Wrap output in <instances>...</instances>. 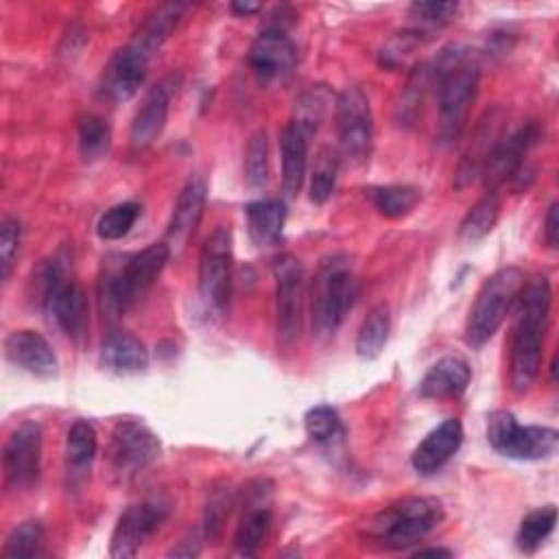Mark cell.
Here are the masks:
<instances>
[{
  "instance_id": "obj_13",
  "label": "cell",
  "mask_w": 559,
  "mask_h": 559,
  "mask_svg": "<svg viewBox=\"0 0 559 559\" xmlns=\"http://www.w3.org/2000/svg\"><path fill=\"white\" fill-rule=\"evenodd\" d=\"M44 430L37 421H22L11 430L2 448L4 485L11 491H24L35 485L41 469Z\"/></svg>"
},
{
  "instance_id": "obj_45",
  "label": "cell",
  "mask_w": 559,
  "mask_h": 559,
  "mask_svg": "<svg viewBox=\"0 0 559 559\" xmlns=\"http://www.w3.org/2000/svg\"><path fill=\"white\" fill-rule=\"evenodd\" d=\"M260 9H262V4H258V2H231V11L238 15H249Z\"/></svg>"
},
{
  "instance_id": "obj_8",
  "label": "cell",
  "mask_w": 559,
  "mask_h": 559,
  "mask_svg": "<svg viewBox=\"0 0 559 559\" xmlns=\"http://www.w3.org/2000/svg\"><path fill=\"white\" fill-rule=\"evenodd\" d=\"M487 439L496 452L515 461H542L557 452L559 435L550 426H522L509 411L487 417Z\"/></svg>"
},
{
  "instance_id": "obj_26",
  "label": "cell",
  "mask_w": 559,
  "mask_h": 559,
  "mask_svg": "<svg viewBox=\"0 0 559 559\" xmlns=\"http://www.w3.org/2000/svg\"><path fill=\"white\" fill-rule=\"evenodd\" d=\"M308 142L310 133L304 131L293 120L280 133V155H282V188L288 197H297L308 166Z\"/></svg>"
},
{
  "instance_id": "obj_31",
  "label": "cell",
  "mask_w": 559,
  "mask_h": 559,
  "mask_svg": "<svg viewBox=\"0 0 559 559\" xmlns=\"http://www.w3.org/2000/svg\"><path fill=\"white\" fill-rule=\"evenodd\" d=\"M46 528L39 520L17 524L4 539L2 559H35L44 552Z\"/></svg>"
},
{
  "instance_id": "obj_41",
  "label": "cell",
  "mask_w": 559,
  "mask_h": 559,
  "mask_svg": "<svg viewBox=\"0 0 559 559\" xmlns=\"http://www.w3.org/2000/svg\"><path fill=\"white\" fill-rule=\"evenodd\" d=\"M328 105H330V92L323 85H312L295 103L293 122L312 135L319 129V122L323 120Z\"/></svg>"
},
{
  "instance_id": "obj_5",
  "label": "cell",
  "mask_w": 559,
  "mask_h": 559,
  "mask_svg": "<svg viewBox=\"0 0 559 559\" xmlns=\"http://www.w3.org/2000/svg\"><path fill=\"white\" fill-rule=\"evenodd\" d=\"M358 297V280L343 255L321 260L310 290L312 330L321 338L336 334Z\"/></svg>"
},
{
  "instance_id": "obj_19",
  "label": "cell",
  "mask_w": 559,
  "mask_h": 559,
  "mask_svg": "<svg viewBox=\"0 0 559 559\" xmlns=\"http://www.w3.org/2000/svg\"><path fill=\"white\" fill-rule=\"evenodd\" d=\"M175 90H177V79L175 76H166L148 90L140 109L133 116L131 129H129L131 148L142 151V148L151 146L162 135V131L166 127V120H168L170 98H173Z\"/></svg>"
},
{
  "instance_id": "obj_14",
  "label": "cell",
  "mask_w": 559,
  "mask_h": 559,
  "mask_svg": "<svg viewBox=\"0 0 559 559\" xmlns=\"http://www.w3.org/2000/svg\"><path fill=\"white\" fill-rule=\"evenodd\" d=\"M170 513V502L164 498H146L127 507L111 533L109 555L114 559L135 557L142 544L162 526Z\"/></svg>"
},
{
  "instance_id": "obj_9",
  "label": "cell",
  "mask_w": 559,
  "mask_h": 559,
  "mask_svg": "<svg viewBox=\"0 0 559 559\" xmlns=\"http://www.w3.org/2000/svg\"><path fill=\"white\" fill-rule=\"evenodd\" d=\"M162 452L157 435L135 419H122L114 426L107 445V465L116 480H131L148 469Z\"/></svg>"
},
{
  "instance_id": "obj_28",
  "label": "cell",
  "mask_w": 559,
  "mask_h": 559,
  "mask_svg": "<svg viewBox=\"0 0 559 559\" xmlns=\"http://www.w3.org/2000/svg\"><path fill=\"white\" fill-rule=\"evenodd\" d=\"M500 218V199L498 192H485L463 216L459 225V238L465 242L483 240Z\"/></svg>"
},
{
  "instance_id": "obj_20",
  "label": "cell",
  "mask_w": 559,
  "mask_h": 559,
  "mask_svg": "<svg viewBox=\"0 0 559 559\" xmlns=\"http://www.w3.org/2000/svg\"><path fill=\"white\" fill-rule=\"evenodd\" d=\"M205 199H207L205 179L201 175H192L181 188L166 227L164 242L170 247V253L181 251L188 245V240L194 236L205 210Z\"/></svg>"
},
{
  "instance_id": "obj_22",
  "label": "cell",
  "mask_w": 559,
  "mask_h": 559,
  "mask_svg": "<svg viewBox=\"0 0 559 559\" xmlns=\"http://www.w3.org/2000/svg\"><path fill=\"white\" fill-rule=\"evenodd\" d=\"M461 443L463 426L456 417H448L417 443L411 454V465L421 476L435 474L459 452Z\"/></svg>"
},
{
  "instance_id": "obj_46",
  "label": "cell",
  "mask_w": 559,
  "mask_h": 559,
  "mask_svg": "<svg viewBox=\"0 0 559 559\" xmlns=\"http://www.w3.org/2000/svg\"><path fill=\"white\" fill-rule=\"evenodd\" d=\"M417 557H450L452 552L450 550H445V548H419L417 552H415Z\"/></svg>"
},
{
  "instance_id": "obj_7",
  "label": "cell",
  "mask_w": 559,
  "mask_h": 559,
  "mask_svg": "<svg viewBox=\"0 0 559 559\" xmlns=\"http://www.w3.org/2000/svg\"><path fill=\"white\" fill-rule=\"evenodd\" d=\"M41 306L50 319L70 341H81L87 334V297L81 284L68 277L57 260H48L39 273Z\"/></svg>"
},
{
  "instance_id": "obj_40",
  "label": "cell",
  "mask_w": 559,
  "mask_h": 559,
  "mask_svg": "<svg viewBox=\"0 0 559 559\" xmlns=\"http://www.w3.org/2000/svg\"><path fill=\"white\" fill-rule=\"evenodd\" d=\"M140 203L135 201H122L111 205L96 223V234L103 240H120L131 231L140 216Z\"/></svg>"
},
{
  "instance_id": "obj_38",
  "label": "cell",
  "mask_w": 559,
  "mask_h": 559,
  "mask_svg": "<svg viewBox=\"0 0 559 559\" xmlns=\"http://www.w3.org/2000/svg\"><path fill=\"white\" fill-rule=\"evenodd\" d=\"M236 504L234 489L223 483V487H214L210 491V498L205 502V513H203V537L214 542L221 537L223 526L231 513V507Z\"/></svg>"
},
{
  "instance_id": "obj_15",
  "label": "cell",
  "mask_w": 559,
  "mask_h": 559,
  "mask_svg": "<svg viewBox=\"0 0 559 559\" xmlns=\"http://www.w3.org/2000/svg\"><path fill=\"white\" fill-rule=\"evenodd\" d=\"M539 135V124L526 122L511 135H502L498 140L480 168V181L485 192H498L500 186L515 177V173L524 166L526 153L531 151V146H535Z\"/></svg>"
},
{
  "instance_id": "obj_35",
  "label": "cell",
  "mask_w": 559,
  "mask_h": 559,
  "mask_svg": "<svg viewBox=\"0 0 559 559\" xmlns=\"http://www.w3.org/2000/svg\"><path fill=\"white\" fill-rule=\"evenodd\" d=\"M338 164L341 157L332 146H321L314 166H312V177H310V201L321 205L325 203L334 188H336V177H338Z\"/></svg>"
},
{
  "instance_id": "obj_3",
  "label": "cell",
  "mask_w": 559,
  "mask_h": 559,
  "mask_svg": "<svg viewBox=\"0 0 559 559\" xmlns=\"http://www.w3.org/2000/svg\"><path fill=\"white\" fill-rule=\"evenodd\" d=\"M443 520V507L437 498L406 496L400 498L365 524L367 537L389 550H402L424 539Z\"/></svg>"
},
{
  "instance_id": "obj_36",
  "label": "cell",
  "mask_w": 559,
  "mask_h": 559,
  "mask_svg": "<svg viewBox=\"0 0 559 559\" xmlns=\"http://www.w3.org/2000/svg\"><path fill=\"white\" fill-rule=\"evenodd\" d=\"M111 144V127L96 114H85L79 120V151L83 159H98Z\"/></svg>"
},
{
  "instance_id": "obj_16",
  "label": "cell",
  "mask_w": 559,
  "mask_h": 559,
  "mask_svg": "<svg viewBox=\"0 0 559 559\" xmlns=\"http://www.w3.org/2000/svg\"><path fill=\"white\" fill-rule=\"evenodd\" d=\"M151 59L153 55H148L131 39L122 48H118L107 61L100 76L98 87L103 98H107L109 103H124L133 98L146 79Z\"/></svg>"
},
{
  "instance_id": "obj_44",
  "label": "cell",
  "mask_w": 559,
  "mask_h": 559,
  "mask_svg": "<svg viewBox=\"0 0 559 559\" xmlns=\"http://www.w3.org/2000/svg\"><path fill=\"white\" fill-rule=\"evenodd\" d=\"M544 238L550 249H557V242H559V203L557 201L548 205V212L544 218Z\"/></svg>"
},
{
  "instance_id": "obj_42",
  "label": "cell",
  "mask_w": 559,
  "mask_h": 559,
  "mask_svg": "<svg viewBox=\"0 0 559 559\" xmlns=\"http://www.w3.org/2000/svg\"><path fill=\"white\" fill-rule=\"evenodd\" d=\"M304 426L310 439L319 443H330L343 435V421L338 411L330 404H317L304 415Z\"/></svg>"
},
{
  "instance_id": "obj_32",
  "label": "cell",
  "mask_w": 559,
  "mask_h": 559,
  "mask_svg": "<svg viewBox=\"0 0 559 559\" xmlns=\"http://www.w3.org/2000/svg\"><path fill=\"white\" fill-rule=\"evenodd\" d=\"M432 83V72L426 63H419L411 70L406 85L400 94V103H397V120L400 124H413L419 114H421V105L426 98V92Z\"/></svg>"
},
{
  "instance_id": "obj_10",
  "label": "cell",
  "mask_w": 559,
  "mask_h": 559,
  "mask_svg": "<svg viewBox=\"0 0 559 559\" xmlns=\"http://www.w3.org/2000/svg\"><path fill=\"white\" fill-rule=\"evenodd\" d=\"M334 120L341 155L365 162L373 144V116L369 98L358 85H347L336 94Z\"/></svg>"
},
{
  "instance_id": "obj_17",
  "label": "cell",
  "mask_w": 559,
  "mask_h": 559,
  "mask_svg": "<svg viewBox=\"0 0 559 559\" xmlns=\"http://www.w3.org/2000/svg\"><path fill=\"white\" fill-rule=\"evenodd\" d=\"M247 61L260 83H277L293 72L297 48L280 26H271L253 39Z\"/></svg>"
},
{
  "instance_id": "obj_1",
  "label": "cell",
  "mask_w": 559,
  "mask_h": 559,
  "mask_svg": "<svg viewBox=\"0 0 559 559\" xmlns=\"http://www.w3.org/2000/svg\"><path fill=\"white\" fill-rule=\"evenodd\" d=\"M552 306L548 277L524 280L515 299V325L509 354V382L515 393H526L539 378L544 358V334Z\"/></svg>"
},
{
  "instance_id": "obj_30",
  "label": "cell",
  "mask_w": 559,
  "mask_h": 559,
  "mask_svg": "<svg viewBox=\"0 0 559 559\" xmlns=\"http://www.w3.org/2000/svg\"><path fill=\"white\" fill-rule=\"evenodd\" d=\"M98 450V437L96 430L90 421L85 419H76L66 435V463L68 469H72L74 474L85 472Z\"/></svg>"
},
{
  "instance_id": "obj_39",
  "label": "cell",
  "mask_w": 559,
  "mask_h": 559,
  "mask_svg": "<svg viewBox=\"0 0 559 559\" xmlns=\"http://www.w3.org/2000/svg\"><path fill=\"white\" fill-rule=\"evenodd\" d=\"M245 179L251 188H262L269 181V138L264 129L249 135L245 148Z\"/></svg>"
},
{
  "instance_id": "obj_18",
  "label": "cell",
  "mask_w": 559,
  "mask_h": 559,
  "mask_svg": "<svg viewBox=\"0 0 559 559\" xmlns=\"http://www.w3.org/2000/svg\"><path fill=\"white\" fill-rule=\"evenodd\" d=\"M245 493L242 515L234 533V550L240 557H253L271 528V485L266 480H253Z\"/></svg>"
},
{
  "instance_id": "obj_23",
  "label": "cell",
  "mask_w": 559,
  "mask_h": 559,
  "mask_svg": "<svg viewBox=\"0 0 559 559\" xmlns=\"http://www.w3.org/2000/svg\"><path fill=\"white\" fill-rule=\"evenodd\" d=\"M502 109H491L485 114V118L478 122L472 142L467 146V151L463 153L456 173H454V188L461 190L465 186H469L476 177H480V168L487 159V155L491 153V148L498 144V140L502 138V118H500Z\"/></svg>"
},
{
  "instance_id": "obj_33",
  "label": "cell",
  "mask_w": 559,
  "mask_h": 559,
  "mask_svg": "<svg viewBox=\"0 0 559 559\" xmlns=\"http://www.w3.org/2000/svg\"><path fill=\"white\" fill-rule=\"evenodd\" d=\"M371 201L384 218H404L419 203V190L406 183H391L371 190Z\"/></svg>"
},
{
  "instance_id": "obj_34",
  "label": "cell",
  "mask_w": 559,
  "mask_h": 559,
  "mask_svg": "<svg viewBox=\"0 0 559 559\" xmlns=\"http://www.w3.org/2000/svg\"><path fill=\"white\" fill-rule=\"evenodd\" d=\"M557 524V509L555 504H546V507H539L535 511H531L522 522H520V528H518V535H515V544L522 552H535L544 539L552 533Z\"/></svg>"
},
{
  "instance_id": "obj_25",
  "label": "cell",
  "mask_w": 559,
  "mask_h": 559,
  "mask_svg": "<svg viewBox=\"0 0 559 559\" xmlns=\"http://www.w3.org/2000/svg\"><path fill=\"white\" fill-rule=\"evenodd\" d=\"M100 365L103 369L118 376L140 373L148 367V352L142 341L131 332L114 330L103 338Z\"/></svg>"
},
{
  "instance_id": "obj_2",
  "label": "cell",
  "mask_w": 559,
  "mask_h": 559,
  "mask_svg": "<svg viewBox=\"0 0 559 559\" xmlns=\"http://www.w3.org/2000/svg\"><path fill=\"white\" fill-rule=\"evenodd\" d=\"M430 72H432V83L437 87V105H439L437 140L439 144L448 146L461 138L467 124L469 109L478 92L480 63L469 48L450 44L439 52Z\"/></svg>"
},
{
  "instance_id": "obj_29",
  "label": "cell",
  "mask_w": 559,
  "mask_h": 559,
  "mask_svg": "<svg viewBox=\"0 0 559 559\" xmlns=\"http://www.w3.org/2000/svg\"><path fill=\"white\" fill-rule=\"evenodd\" d=\"M389 330H391L389 306L386 304H376L358 328L356 354L360 358H367V360L376 358L382 352V347L386 345Z\"/></svg>"
},
{
  "instance_id": "obj_12",
  "label": "cell",
  "mask_w": 559,
  "mask_h": 559,
  "mask_svg": "<svg viewBox=\"0 0 559 559\" xmlns=\"http://www.w3.org/2000/svg\"><path fill=\"white\" fill-rule=\"evenodd\" d=\"M231 231L216 227L199 253V297L212 312H223L231 288Z\"/></svg>"
},
{
  "instance_id": "obj_21",
  "label": "cell",
  "mask_w": 559,
  "mask_h": 559,
  "mask_svg": "<svg viewBox=\"0 0 559 559\" xmlns=\"http://www.w3.org/2000/svg\"><path fill=\"white\" fill-rule=\"evenodd\" d=\"M7 358L20 369L37 376L52 378L59 371V360L52 345L35 330H13L4 338Z\"/></svg>"
},
{
  "instance_id": "obj_24",
  "label": "cell",
  "mask_w": 559,
  "mask_h": 559,
  "mask_svg": "<svg viewBox=\"0 0 559 559\" xmlns=\"http://www.w3.org/2000/svg\"><path fill=\"white\" fill-rule=\"evenodd\" d=\"M472 380V369L461 356H443L424 373L419 382V395L428 400L459 397L465 393Z\"/></svg>"
},
{
  "instance_id": "obj_4",
  "label": "cell",
  "mask_w": 559,
  "mask_h": 559,
  "mask_svg": "<svg viewBox=\"0 0 559 559\" xmlns=\"http://www.w3.org/2000/svg\"><path fill=\"white\" fill-rule=\"evenodd\" d=\"M170 255V247L162 240L131 253L120 266L107 271L100 280L103 312L109 317L124 314L155 284Z\"/></svg>"
},
{
  "instance_id": "obj_43",
  "label": "cell",
  "mask_w": 559,
  "mask_h": 559,
  "mask_svg": "<svg viewBox=\"0 0 559 559\" xmlns=\"http://www.w3.org/2000/svg\"><path fill=\"white\" fill-rule=\"evenodd\" d=\"M20 240H22V227L20 221L13 216H4L2 225H0V255H2V280L7 282L13 269V260L17 255L20 249Z\"/></svg>"
},
{
  "instance_id": "obj_27",
  "label": "cell",
  "mask_w": 559,
  "mask_h": 559,
  "mask_svg": "<svg viewBox=\"0 0 559 559\" xmlns=\"http://www.w3.org/2000/svg\"><path fill=\"white\" fill-rule=\"evenodd\" d=\"M249 236L255 245H275L282 238L286 223V203L282 199H260L245 207Z\"/></svg>"
},
{
  "instance_id": "obj_37",
  "label": "cell",
  "mask_w": 559,
  "mask_h": 559,
  "mask_svg": "<svg viewBox=\"0 0 559 559\" xmlns=\"http://www.w3.org/2000/svg\"><path fill=\"white\" fill-rule=\"evenodd\" d=\"M459 11V2H443V0H417L408 7V17L415 24L413 33L435 31L445 26L454 20Z\"/></svg>"
},
{
  "instance_id": "obj_11",
  "label": "cell",
  "mask_w": 559,
  "mask_h": 559,
  "mask_svg": "<svg viewBox=\"0 0 559 559\" xmlns=\"http://www.w3.org/2000/svg\"><path fill=\"white\" fill-rule=\"evenodd\" d=\"M275 277V330L277 345L282 349H290L301 330L304 314V266L290 255L282 253L273 264Z\"/></svg>"
},
{
  "instance_id": "obj_6",
  "label": "cell",
  "mask_w": 559,
  "mask_h": 559,
  "mask_svg": "<svg viewBox=\"0 0 559 559\" xmlns=\"http://www.w3.org/2000/svg\"><path fill=\"white\" fill-rule=\"evenodd\" d=\"M522 284L524 273L518 266H502L483 282L465 321L467 345L478 349L498 332L509 310L515 306Z\"/></svg>"
}]
</instances>
